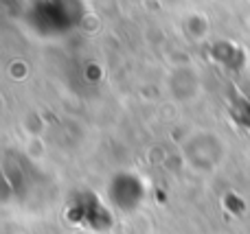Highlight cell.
<instances>
[{
	"label": "cell",
	"instance_id": "cell-1",
	"mask_svg": "<svg viewBox=\"0 0 250 234\" xmlns=\"http://www.w3.org/2000/svg\"><path fill=\"white\" fill-rule=\"evenodd\" d=\"M83 18L82 0H40L31 9L29 22L42 35H62Z\"/></svg>",
	"mask_w": 250,
	"mask_h": 234
},
{
	"label": "cell",
	"instance_id": "cell-2",
	"mask_svg": "<svg viewBox=\"0 0 250 234\" xmlns=\"http://www.w3.org/2000/svg\"><path fill=\"white\" fill-rule=\"evenodd\" d=\"M68 217L73 219L75 223H82L86 228H92V230H108L110 223H112V217H110L108 208L97 199V195L88 193V195H82L73 201V206L68 208Z\"/></svg>",
	"mask_w": 250,
	"mask_h": 234
},
{
	"label": "cell",
	"instance_id": "cell-3",
	"mask_svg": "<svg viewBox=\"0 0 250 234\" xmlns=\"http://www.w3.org/2000/svg\"><path fill=\"white\" fill-rule=\"evenodd\" d=\"M110 197L121 210H134L143 199V184L134 175H117L110 184Z\"/></svg>",
	"mask_w": 250,
	"mask_h": 234
}]
</instances>
